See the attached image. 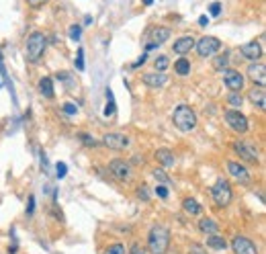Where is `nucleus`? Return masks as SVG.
I'll return each instance as SVG.
<instances>
[{
    "label": "nucleus",
    "mask_w": 266,
    "mask_h": 254,
    "mask_svg": "<svg viewBox=\"0 0 266 254\" xmlns=\"http://www.w3.org/2000/svg\"><path fill=\"white\" fill-rule=\"evenodd\" d=\"M231 248L233 254H258V246L246 236H235L231 240Z\"/></svg>",
    "instance_id": "10"
},
{
    "label": "nucleus",
    "mask_w": 266,
    "mask_h": 254,
    "mask_svg": "<svg viewBox=\"0 0 266 254\" xmlns=\"http://www.w3.org/2000/svg\"><path fill=\"white\" fill-rule=\"evenodd\" d=\"M45 49H47V37H45V33L33 31L29 35V39H27V45H25V58H27V62H31V64L39 62L43 58Z\"/></svg>",
    "instance_id": "3"
},
{
    "label": "nucleus",
    "mask_w": 266,
    "mask_h": 254,
    "mask_svg": "<svg viewBox=\"0 0 266 254\" xmlns=\"http://www.w3.org/2000/svg\"><path fill=\"white\" fill-rule=\"evenodd\" d=\"M168 66H170V58H168V56H158V58L154 60V68H156V72H164Z\"/></svg>",
    "instance_id": "26"
},
{
    "label": "nucleus",
    "mask_w": 266,
    "mask_h": 254,
    "mask_svg": "<svg viewBox=\"0 0 266 254\" xmlns=\"http://www.w3.org/2000/svg\"><path fill=\"white\" fill-rule=\"evenodd\" d=\"M102 254H125V244H121V242H115V244H111Z\"/></svg>",
    "instance_id": "28"
},
{
    "label": "nucleus",
    "mask_w": 266,
    "mask_h": 254,
    "mask_svg": "<svg viewBox=\"0 0 266 254\" xmlns=\"http://www.w3.org/2000/svg\"><path fill=\"white\" fill-rule=\"evenodd\" d=\"M170 246V232L164 225H154L148 236V250L150 254H166Z\"/></svg>",
    "instance_id": "2"
},
{
    "label": "nucleus",
    "mask_w": 266,
    "mask_h": 254,
    "mask_svg": "<svg viewBox=\"0 0 266 254\" xmlns=\"http://www.w3.org/2000/svg\"><path fill=\"white\" fill-rule=\"evenodd\" d=\"M207 23H209V19H207V17H201V19H199V25H201V27H205Z\"/></svg>",
    "instance_id": "42"
},
{
    "label": "nucleus",
    "mask_w": 266,
    "mask_h": 254,
    "mask_svg": "<svg viewBox=\"0 0 266 254\" xmlns=\"http://www.w3.org/2000/svg\"><path fill=\"white\" fill-rule=\"evenodd\" d=\"M248 76H250V80H252L254 84L264 86V84H266V68H264V64H260V60H258V62H252V64L248 66Z\"/></svg>",
    "instance_id": "14"
},
{
    "label": "nucleus",
    "mask_w": 266,
    "mask_h": 254,
    "mask_svg": "<svg viewBox=\"0 0 266 254\" xmlns=\"http://www.w3.org/2000/svg\"><path fill=\"white\" fill-rule=\"evenodd\" d=\"M227 103H229L231 107L240 109V107H242V103H244V98H242V94H240V92H229V96H227Z\"/></svg>",
    "instance_id": "29"
},
{
    "label": "nucleus",
    "mask_w": 266,
    "mask_h": 254,
    "mask_svg": "<svg viewBox=\"0 0 266 254\" xmlns=\"http://www.w3.org/2000/svg\"><path fill=\"white\" fill-rule=\"evenodd\" d=\"M76 68L82 72L84 70V52L82 49H78V58H76Z\"/></svg>",
    "instance_id": "34"
},
{
    "label": "nucleus",
    "mask_w": 266,
    "mask_h": 254,
    "mask_svg": "<svg viewBox=\"0 0 266 254\" xmlns=\"http://www.w3.org/2000/svg\"><path fill=\"white\" fill-rule=\"evenodd\" d=\"M189 254H207V252H205V248L201 244H193L191 250H189Z\"/></svg>",
    "instance_id": "37"
},
{
    "label": "nucleus",
    "mask_w": 266,
    "mask_h": 254,
    "mask_svg": "<svg viewBox=\"0 0 266 254\" xmlns=\"http://www.w3.org/2000/svg\"><path fill=\"white\" fill-rule=\"evenodd\" d=\"M138 197H140V199H144V201H148V199H150V197H148V189H146V187H142V189L138 191Z\"/></svg>",
    "instance_id": "41"
},
{
    "label": "nucleus",
    "mask_w": 266,
    "mask_h": 254,
    "mask_svg": "<svg viewBox=\"0 0 266 254\" xmlns=\"http://www.w3.org/2000/svg\"><path fill=\"white\" fill-rule=\"evenodd\" d=\"M211 197H213V203L217 207H227L231 201H233V191H231V185L225 181V179H217L211 187Z\"/></svg>",
    "instance_id": "4"
},
{
    "label": "nucleus",
    "mask_w": 266,
    "mask_h": 254,
    "mask_svg": "<svg viewBox=\"0 0 266 254\" xmlns=\"http://www.w3.org/2000/svg\"><path fill=\"white\" fill-rule=\"evenodd\" d=\"M129 254H146V250H144L140 244H131V248H129Z\"/></svg>",
    "instance_id": "38"
},
{
    "label": "nucleus",
    "mask_w": 266,
    "mask_h": 254,
    "mask_svg": "<svg viewBox=\"0 0 266 254\" xmlns=\"http://www.w3.org/2000/svg\"><path fill=\"white\" fill-rule=\"evenodd\" d=\"M207 246H209V248H213V250H225V248H227V242H225V238H223V236L213 234V236H209V238H207Z\"/></svg>",
    "instance_id": "25"
},
{
    "label": "nucleus",
    "mask_w": 266,
    "mask_h": 254,
    "mask_svg": "<svg viewBox=\"0 0 266 254\" xmlns=\"http://www.w3.org/2000/svg\"><path fill=\"white\" fill-rule=\"evenodd\" d=\"M227 170H229V174H231L240 185H244V187H250V185H252V174L248 172V168H246L244 164H240V162H235V160H227Z\"/></svg>",
    "instance_id": "9"
},
{
    "label": "nucleus",
    "mask_w": 266,
    "mask_h": 254,
    "mask_svg": "<svg viewBox=\"0 0 266 254\" xmlns=\"http://www.w3.org/2000/svg\"><path fill=\"white\" fill-rule=\"evenodd\" d=\"M152 3H154V0H144V5H146V7H150Z\"/></svg>",
    "instance_id": "44"
},
{
    "label": "nucleus",
    "mask_w": 266,
    "mask_h": 254,
    "mask_svg": "<svg viewBox=\"0 0 266 254\" xmlns=\"http://www.w3.org/2000/svg\"><path fill=\"white\" fill-rule=\"evenodd\" d=\"M229 66V54L223 52V54H215V60H213V68L217 72H225Z\"/></svg>",
    "instance_id": "22"
},
{
    "label": "nucleus",
    "mask_w": 266,
    "mask_h": 254,
    "mask_svg": "<svg viewBox=\"0 0 266 254\" xmlns=\"http://www.w3.org/2000/svg\"><path fill=\"white\" fill-rule=\"evenodd\" d=\"M223 115H225L227 125L231 127V130H233L235 134H248L250 123H248V117H246L240 109H227Z\"/></svg>",
    "instance_id": "7"
},
{
    "label": "nucleus",
    "mask_w": 266,
    "mask_h": 254,
    "mask_svg": "<svg viewBox=\"0 0 266 254\" xmlns=\"http://www.w3.org/2000/svg\"><path fill=\"white\" fill-rule=\"evenodd\" d=\"M39 92H41L45 98H54V96H56V90H54V80H51L49 76H45V78H41V80H39Z\"/></svg>",
    "instance_id": "21"
},
{
    "label": "nucleus",
    "mask_w": 266,
    "mask_h": 254,
    "mask_svg": "<svg viewBox=\"0 0 266 254\" xmlns=\"http://www.w3.org/2000/svg\"><path fill=\"white\" fill-rule=\"evenodd\" d=\"M240 54H242V58H246V60H250V62H258L260 58H262V45H260V41H248V43H244L242 47H240Z\"/></svg>",
    "instance_id": "13"
},
{
    "label": "nucleus",
    "mask_w": 266,
    "mask_h": 254,
    "mask_svg": "<svg viewBox=\"0 0 266 254\" xmlns=\"http://www.w3.org/2000/svg\"><path fill=\"white\" fill-rule=\"evenodd\" d=\"M231 150H233L242 160L258 164V152H256V148H252V146H248V144H242V142H233V144H231Z\"/></svg>",
    "instance_id": "12"
},
{
    "label": "nucleus",
    "mask_w": 266,
    "mask_h": 254,
    "mask_svg": "<svg viewBox=\"0 0 266 254\" xmlns=\"http://www.w3.org/2000/svg\"><path fill=\"white\" fill-rule=\"evenodd\" d=\"M209 11H211V17H217V15L221 13V5H219V3H213Z\"/></svg>",
    "instance_id": "39"
},
{
    "label": "nucleus",
    "mask_w": 266,
    "mask_h": 254,
    "mask_svg": "<svg viewBox=\"0 0 266 254\" xmlns=\"http://www.w3.org/2000/svg\"><path fill=\"white\" fill-rule=\"evenodd\" d=\"M33 211H35V197L31 195V197H29V207H27V215H33Z\"/></svg>",
    "instance_id": "40"
},
{
    "label": "nucleus",
    "mask_w": 266,
    "mask_h": 254,
    "mask_svg": "<svg viewBox=\"0 0 266 254\" xmlns=\"http://www.w3.org/2000/svg\"><path fill=\"white\" fill-rule=\"evenodd\" d=\"M195 47V39L191 37V35H184V37H178L176 41H174V54H178V56H187L191 49Z\"/></svg>",
    "instance_id": "18"
},
{
    "label": "nucleus",
    "mask_w": 266,
    "mask_h": 254,
    "mask_svg": "<svg viewBox=\"0 0 266 254\" xmlns=\"http://www.w3.org/2000/svg\"><path fill=\"white\" fill-rule=\"evenodd\" d=\"M80 140H82L88 148H94V146H96V140H94V138H90V136H84V134H82V136H80Z\"/></svg>",
    "instance_id": "36"
},
{
    "label": "nucleus",
    "mask_w": 266,
    "mask_h": 254,
    "mask_svg": "<svg viewBox=\"0 0 266 254\" xmlns=\"http://www.w3.org/2000/svg\"><path fill=\"white\" fill-rule=\"evenodd\" d=\"M172 123L178 132L182 134H191L197 127V113L191 105H178L172 113Z\"/></svg>",
    "instance_id": "1"
},
{
    "label": "nucleus",
    "mask_w": 266,
    "mask_h": 254,
    "mask_svg": "<svg viewBox=\"0 0 266 254\" xmlns=\"http://www.w3.org/2000/svg\"><path fill=\"white\" fill-rule=\"evenodd\" d=\"M109 172H111V176H113L115 181H119V183H129V181L133 179V168H131V164H129L127 160H121V158H115V160L109 162Z\"/></svg>",
    "instance_id": "6"
},
{
    "label": "nucleus",
    "mask_w": 266,
    "mask_h": 254,
    "mask_svg": "<svg viewBox=\"0 0 266 254\" xmlns=\"http://www.w3.org/2000/svg\"><path fill=\"white\" fill-rule=\"evenodd\" d=\"M170 29L168 27H162V25H158V27H152L150 29V33H148V37H150V41L148 43H154L156 47H160L164 41H168L170 39Z\"/></svg>",
    "instance_id": "15"
},
{
    "label": "nucleus",
    "mask_w": 266,
    "mask_h": 254,
    "mask_svg": "<svg viewBox=\"0 0 266 254\" xmlns=\"http://www.w3.org/2000/svg\"><path fill=\"white\" fill-rule=\"evenodd\" d=\"M56 174H58V179H64V176L68 174V168H66L64 162H58V166H56Z\"/></svg>",
    "instance_id": "32"
},
{
    "label": "nucleus",
    "mask_w": 266,
    "mask_h": 254,
    "mask_svg": "<svg viewBox=\"0 0 266 254\" xmlns=\"http://www.w3.org/2000/svg\"><path fill=\"white\" fill-rule=\"evenodd\" d=\"M248 98H250V103H252L258 111H264V109H266V90H264V86H254V88L248 92Z\"/></svg>",
    "instance_id": "17"
},
{
    "label": "nucleus",
    "mask_w": 266,
    "mask_h": 254,
    "mask_svg": "<svg viewBox=\"0 0 266 254\" xmlns=\"http://www.w3.org/2000/svg\"><path fill=\"white\" fill-rule=\"evenodd\" d=\"M25 3L31 7V9H41V7H45L49 0H25Z\"/></svg>",
    "instance_id": "31"
},
{
    "label": "nucleus",
    "mask_w": 266,
    "mask_h": 254,
    "mask_svg": "<svg viewBox=\"0 0 266 254\" xmlns=\"http://www.w3.org/2000/svg\"><path fill=\"white\" fill-rule=\"evenodd\" d=\"M174 72H176L178 76H189V74H191V62H189L184 56H180V58L174 62Z\"/></svg>",
    "instance_id": "23"
},
{
    "label": "nucleus",
    "mask_w": 266,
    "mask_h": 254,
    "mask_svg": "<svg viewBox=\"0 0 266 254\" xmlns=\"http://www.w3.org/2000/svg\"><path fill=\"white\" fill-rule=\"evenodd\" d=\"M193 49L197 52L199 58H213L215 54H219L221 41H219L217 37L207 35V37H201L199 41H195V47H193Z\"/></svg>",
    "instance_id": "5"
},
{
    "label": "nucleus",
    "mask_w": 266,
    "mask_h": 254,
    "mask_svg": "<svg viewBox=\"0 0 266 254\" xmlns=\"http://www.w3.org/2000/svg\"><path fill=\"white\" fill-rule=\"evenodd\" d=\"M154 179L160 181V185H170V176L164 172V168H154Z\"/></svg>",
    "instance_id": "27"
},
{
    "label": "nucleus",
    "mask_w": 266,
    "mask_h": 254,
    "mask_svg": "<svg viewBox=\"0 0 266 254\" xmlns=\"http://www.w3.org/2000/svg\"><path fill=\"white\" fill-rule=\"evenodd\" d=\"M156 160H158V164H160V168H172L174 164H176V158H174V154L168 150V148H160L158 152H156Z\"/></svg>",
    "instance_id": "19"
},
{
    "label": "nucleus",
    "mask_w": 266,
    "mask_h": 254,
    "mask_svg": "<svg viewBox=\"0 0 266 254\" xmlns=\"http://www.w3.org/2000/svg\"><path fill=\"white\" fill-rule=\"evenodd\" d=\"M100 144H102L104 148H109V150L121 152V150H125V148L129 146V138H127L125 134H119V132H111V134L102 136Z\"/></svg>",
    "instance_id": "8"
},
{
    "label": "nucleus",
    "mask_w": 266,
    "mask_h": 254,
    "mask_svg": "<svg viewBox=\"0 0 266 254\" xmlns=\"http://www.w3.org/2000/svg\"><path fill=\"white\" fill-rule=\"evenodd\" d=\"M223 82H225V88L229 90V92H242V88H244V76L237 72V70H225V76H223Z\"/></svg>",
    "instance_id": "11"
},
{
    "label": "nucleus",
    "mask_w": 266,
    "mask_h": 254,
    "mask_svg": "<svg viewBox=\"0 0 266 254\" xmlns=\"http://www.w3.org/2000/svg\"><path fill=\"white\" fill-rule=\"evenodd\" d=\"M80 37H82V27H80V25H72V27H70V39L78 41Z\"/></svg>",
    "instance_id": "30"
},
{
    "label": "nucleus",
    "mask_w": 266,
    "mask_h": 254,
    "mask_svg": "<svg viewBox=\"0 0 266 254\" xmlns=\"http://www.w3.org/2000/svg\"><path fill=\"white\" fill-rule=\"evenodd\" d=\"M182 209L189 213V215H199L203 209H201V205H199V201L197 199H193V197H187L184 201H182Z\"/></svg>",
    "instance_id": "24"
},
{
    "label": "nucleus",
    "mask_w": 266,
    "mask_h": 254,
    "mask_svg": "<svg viewBox=\"0 0 266 254\" xmlns=\"http://www.w3.org/2000/svg\"><path fill=\"white\" fill-rule=\"evenodd\" d=\"M199 230L203 234H207V236H213V234H219V223L215 219H211V217H203L199 221Z\"/></svg>",
    "instance_id": "20"
},
{
    "label": "nucleus",
    "mask_w": 266,
    "mask_h": 254,
    "mask_svg": "<svg viewBox=\"0 0 266 254\" xmlns=\"http://www.w3.org/2000/svg\"><path fill=\"white\" fill-rule=\"evenodd\" d=\"M144 84L150 86V88H164L168 84V76L164 72H150V74H144Z\"/></svg>",
    "instance_id": "16"
},
{
    "label": "nucleus",
    "mask_w": 266,
    "mask_h": 254,
    "mask_svg": "<svg viewBox=\"0 0 266 254\" xmlns=\"http://www.w3.org/2000/svg\"><path fill=\"white\" fill-rule=\"evenodd\" d=\"M17 252V244H13V246H9V254H15Z\"/></svg>",
    "instance_id": "43"
},
{
    "label": "nucleus",
    "mask_w": 266,
    "mask_h": 254,
    "mask_svg": "<svg viewBox=\"0 0 266 254\" xmlns=\"http://www.w3.org/2000/svg\"><path fill=\"white\" fill-rule=\"evenodd\" d=\"M62 111H64L66 115H76V105H72V103H66V105L62 107Z\"/></svg>",
    "instance_id": "35"
},
{
    "label": "nucleus",
    "mask_w": 266,
    "mask_h": 254,
    "mask_svg": "<svg viewBox=\"0 0 266 254\" xmlns=\"http://www.w3.org/2000/svg\"><path fill=\"white\" fill-rule=\"evenodd\" d=\"M156 195H158L160 199H168V189H166V185H158V187H156Z\"/></svg>",
    "instance_id": "33"
}]
</instances>
